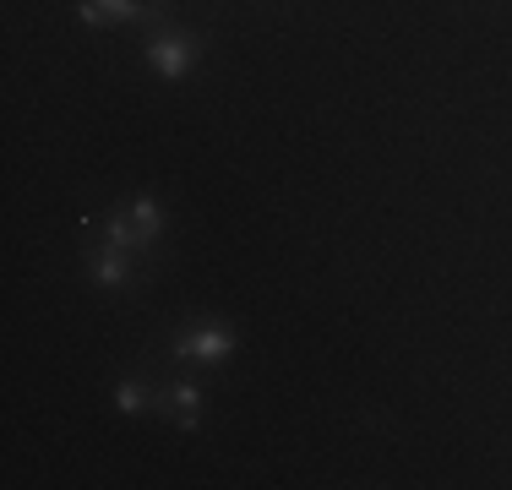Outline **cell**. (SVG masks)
Returning <instances> with one entry per match:
<instances>
[{
    "label": "cell",
    "instance_id": "8992f818",
    "mask_svg": "<svg viewBox=\"0 0 512 490\" xmlns=\"http://www.w3.org/2000/svg\"><path fill=\"white\" fill-rule=\"evenodd\" d=\"M169 414H175V425H180V431H197V414H202V387H191V382L169 387Z\"/></svg>",
    "mask_w": 512,
    "mask_h": 490
},
{
    "label": "cell",
    "instance_id": "3957f363",
    "mask_svg": "<svg viewBox=\"0 0 512 490\" xmlns=\"http://www.w3.org/2000/svg\"><path fill=\"white\" fill-rule=\"evenodd\" d=\"M77 17L88 22V28H104V22H131V17L158 22V17H164V6H142V0H77Z\"/></svg>",
    "mask_w": 512,
    "mask_h": 490
},
{
    "label": "cell",
    "instance_id": "ba28073f",
    "mask_svg": "<svg viewBox=\"0 0 512 490\" xmlns=\"http://www.w3.org/2000/svg\"><path fill=\"white\" fill-rule=\"evenodd\" d=\"M115 403H120L126 414L148 409V387H142V382H120V387H115Z\"/></svg>",
    "mask_w": 512,
    "mask_h": 490
},
{
    "label": "cell",
    "instance_id": "277c9868",
    "mask_svg": "<svg viewBox=\"0 0 512 490\" xmlns=\"http://www.w3.org/2000/svg\"><path fill=\"white\" fill-rule=\"evenodd\" d=\"M126 213H131V229H137V251H148L158 240V229H164V207H158L153 196H131Z\"/></svg>",
    "mask_w": 512,
    "mask_h": 490
},
{
    "label": "cell",
    "instance_id": "5b68a950",
    "mask_svg": "<svg viewBox=\"0 0 512 490\" xmlns=\"http://www.w3.org/2000/svg\"><path fill=\"white\" fill-rule=\"evenodd\" d=\"M93 284H104V289H120V284H131L126 245H104V251L93 256Z\"/></svg>",
    "mask_w": 512,
    "mask_h": 490
},
{
    "label": "cell",
    "instance_id": "7a4b0ae2",
    "mask_svg": "<svg viewBox=\"0 0 512 490\" xmlns=\"http://www.w3.org/2000/svg\"><path fill=\"white\" fill-rule=\"evenodd\" d=\"M175 354L191 365H218V360L235 354V333H229V327H191V333L175 338Z\"/></svg>",
    "mask_w": 512,
    "mask_h": 490
},
{
    "label": "cell",
    "instance_id": "52a82bcc",
    "mask_svg": "<svg viewBox=\"0 0 512 490\" xmlns=\"http://www.w3.org/2000/svg\"><path fill=\"white\" fill-rule=\"evenodd\" d=\"M109 245H126V251H137V229H131V213H126V207H115V213H109Z\"/></svg>",
    "mask_w": 512,
    "mask_h": 490
},
{
    "label": "cell",
    "instance_id": "6da1fadb",
    "mask_svg": "<svg viewBox=\"0 0 512 490\" xmlns=\"http://www.w3.org/2000/svg\"><path fill=\"white\" fill-rule=\"evenodd\" d=\"M197 39L191 33H153L148 39V66L158 71V77H169V82H180L191 66H197Z\"/></svg>",
    "mask_w": 512,
    "mask_h": 490
}]
</instances>
